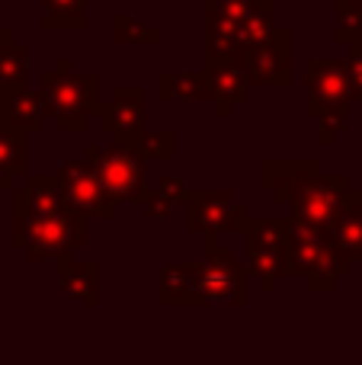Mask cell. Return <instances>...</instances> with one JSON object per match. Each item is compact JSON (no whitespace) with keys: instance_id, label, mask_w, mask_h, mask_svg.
<instances>
[{"instance_id":"6da1fadb","label":"cell","mask_w":362,"mask_h":365,"mask_svg":"<svg viewBox=\"0 0 362 365\" xmlns=\"http://www.w3.org/2000/svg\"><path fill=\"white\" fill-rule=\"evenodd\" d=\"M286 218V276L301 279L308 292H333L340 279L350 276V263L333 250L331 231L292 215Z\"/></svg>"},{"instance_id":"7a4b0ae2","label":"cell","mask_w":362,"mask_h":365,"mask_svg":"<svg viewBox=\"0 0 362 365\" xmlns=\"http://www.w3.org/2000/svg\"><path fill=\"white\" fill-rule=\"evenodd\" d=\"M42 93L58 132H83L103 109L100 74H81L71 58H58L55 68L42 77Z\"/></svg>"},{"instance_id":"3957f363","label":"cell","mask_w":362,"mask_h":365,"mask_svg":"<svg viewBox=\"0 0 362 365\" xmlns=\"http://www.w3.org/2000/svg\"><path fill=\"white\" fill-rule=\"evenodd\" d=\"M13 247L29 263H58L87 247V218L71 208L45 218H13Z\"/></svg>"},{"instance_id":"277c9868","label":"cell","mask_w":362,"mask_h":365,"mask_svg":"<svg viewBox=\"0 0 362 365\" xmlns=\"http://www.w3.org/2000/svg\"><path fill=\"white\" fill-rule=\"evenodd\" d=\"M247 263L234 257V250L218 244L215 237H202V257L196 272V308H244L247 304Z\"/></svg>"},{"instance_id":"5b68a950","label":"cell","mask_w":362,"mask_h":365,"mask_svg":"<svg viewBox=\"0 0 362 365\" xmlns=\"http://www.w3.org/2000/svg\"><path fill=\"white\" fill-rule=\"evenodd\" d=\"M83 160L96 170L103 189L109 192V199L115 205H141L148 199V182H145V164L148 160L138 154L135 145H87L83 148Z\"/></svg>"},{"instance_id":"8992f818","label":"cell","mask_w":362,"mask_h":365,"mask_svg":"<svg viewBox=\"0 0 362 365\" xmlns=\"http://www.w3.org/2000/svg\"><path fill=\"white\" fill-rule=\"evenodd\" d=\"M353 195H356V189H353V182L346 173L314 170L299 182L295 199H292V205H289V215L308 221V225H314V227L331 231V227L340 221V215L346 212Z\"/></svg>"},{"instance_id":"52a82bcc","label":"cell","mask_w":362,"mask_h":365,"mask_svg":"<svg viewBox=\"0 0 362 365\" xmlns=\"http://www.w3.org/2000/svg\"><path fill=\"white\" fill-rule=\"evenodd\" d=\"M286 227L289 218H254L244 227V263L263 292H273L286 279Z\"/></svg>"},{"instance_id":"ba28073f","label":"cell","mask_w":362,"mask_h":365,"mask_svg":"<svg viewBox=\"0 0 362 365\" xmlns=\"http://www.w3.org/2000/svg\"><path fill=\"white\" fill-rule=\"evenodd\" d=\"M186 231L196 237H228L244 234L250 212L231 189H192L186 199Z\"/></svg>"},{"instance_id":"9c48e42d","label":"cell","mask_w":362,"mask_h":365,"mask_svg":"<svg viewBox=\"0 0 362 365\" xmlns=\"http://www.w3.org/2000/svg\"><path fill=\"white\" fill-rule=\"evenodd\" d=\"M55 180H58V186H61V195H64V202H68V208L74 215H81V218L113 221L115 215H119V205L109 199V192L103 189L96 170L83 158L58 164Z\"/></svg>"},{"instance_id":"30bf717a","label":"cell","mask_w":362,"mask_h":365,"mask_svg":"<svg viewBox=\"0 0 362 365\" xmlns=\"http://www.w3.org/2000/svg\"><path fill=\"white\" fill-rule=\"evenodd\" d=\"M305 87H308L305 115H311V119H318L327 109H343L353 103L343 58H308Z\"/></svg>"},{"instance_id":"8fae6325","label":"cell","mask_w":362,"mask_h":365,"mask_svg":"<svg viewBox=\"0 0 362 365\" xmlns=\"http://www.w3.org/2000/svg\"><path fill=\"white\" fill-rule=\"evenodd\" d=\"M250 87H289L292 83V32L276 29L257 48H247L241 58Z\"/></svg>"},{"instance_id":"7c38bea8","label":"cell","mask_w":362,"mask_h":365,"mask_svg":"<svg viewBox=\"0 0 362 365\" xmlns=\"http://www.w3.org/2000/svg\"><path fill=\"white\" fill-rule=\"evenodd\" d=\"M100 128L109 132L122 145H135L145 135V90L141 87H119L109 100H103Z\"/></svg>"},{"instance_id":"4fadbf2b","label":"cell","mask_w":362,"mask_h":365,"mask_svg":"<svg viewBox=\"0 0 362 365\" xmlns=\"http://www.w3.org/2000/svg\"><path fill=\"white\" fill-rule=\"evenodd\" d=\"M244 51H247V45H244L241 23L224 16L215 6V0H205L202 4V58H205V64H218V61L241 64Z\"/></svg>"},{"instance_id":"5bb4252c","label":"cell","mask_w":362,"mask_h":365,"mask_svg":"<svg viewBox=\"0 0 362 365\" xmlns=\"http://www.w3.org/2000/svg\"><path fill=\"white\" fill-rule=\"evenodd\" d=\"M55 276L58 285L64 289V295L74 304H83V308H100L103 304V266L96 259H77V253L58 259Z\"/></svg>"},{"instance_id":"9a60e30c","label":"cell","mask_w":362,"mask_h":365,"mask_svg":"<svg viewBox=\"0 0 362 365\" xmlns=\"http://www.w3.org/2000/svg\"><path fill=\"white\" fill-rule=\"evenodd\" d=\"M68 208L55 173H29L13 189V218H45Z\"/></svg>"},{"instance_id":"2e32d148","label":"cell","mask_w":362,"mask_h":365,"mask_svg":"<svg viewBox=\"0 0 362 365\" xmlns=\"http://www.w3.org/2000/svg\"><path fill=\"white\" fill-rule=\"evenodd\" d=\"M205 103L215 106L218 115H231L234 106H241L250 93V81L237 61L205 64Z\"/></svg>"},{"instance_id":"e0dca14e","label":"cell","mask_w":362,"mask_h":365,"mask_svg":"<svg viewBox=\"0 0 362 365\" xmlns=\"http://www.w3.org/2000/svg\"><path fill=\"white\" fill-rule=\"evenodd\" d=\"M314 170H321V164L314 158H267L260 164V186L273 195L276 205H282L289 212L299 182Z\"/></svg>"},{"instance_id":"ac0fdd59","label":"cell","mask_w":362,"mask_h":365,"mask_svg":"<svg viewBox=\"0 0 362 365\" xmlns=\"http://www.w3.org/2000/svg\"><path fill=\"white\" fill-rule=\"evenodd\" d=\"M0 119L6 125L19 128V132L32 135L38 128H45L48 115V103H45L42 90L16 87V90H0Z\"/></svg>"},{"instance_id":"d6986e66","label":"cell","mask_w":362,"mask_h":365,"mask_svg":"<svg viewBox=\"0 0 362 365\" xmlns=\"http://www.w3.org/2000/svg\"><path fill=\"white\" fill-rule=\"evenodd\" d=\"M196 272L199 259H173L157 269L160 308H196Z\"/></svg>"},{"instance_id":"ffe728a7","label":"cell","mask_w":362,"mask_h":365,"mask_svg":"<svg viewBox=\"0 0 362 365\" xmlns=\"http://www.w3.org/2000/svg\"><path fill=\"white\" fill-rule=\"evenodd\" d=\"M29 177V135L0 119V189L13 192Z\"/></svg>"},{"instance_id":"44dd1931","label":"cell","mask_w":362,"mask_h":365,"mask_svg":"<svg viewBox=\"0 0 362 365\" xmlns=\"http://www.w3.org/2000/svg\"><path fill=\"white\" fill-rule=\"evenodd\" d=\"M331 240H333V250L350 266L362 263V189H356V195L350 199L346 212L340 215V221L331 227Z\"/></svg>"},{"instance_id":"7402d4cb","label":"cell","mask_w":362,"mask_h":365,"mask_svg":"<svg viewBox=\"0 0 362 365\" xmlns=\"http://www.w3.org/2000/svg\"><path fill=\"white\" fill-rule=\"evenodd\" d=\"M157 96L164 103H205V74L167 71L157 81Z\"/></svg>"},{"instance_id":"603a6c76","label":"cell","mask_w":362,"mask_h":365,"mask_svg":"<svg viewBox=\"0 0 362 365\" xmlns=\"http://www.w3.org/2000/svg\"><path fill=\"white\" fill-rule=\"evenodd\" d=\"M87 4L90 0H42V26L45 29H83Z\"/></svg>"},{"instance_id":"cb8c5ba5","label":"cell","mask_w":362,"mask_h":365,"mask_svg":"<svg viewBox=\"0 0 362 365\" xmlns=\"http://www.w3.org/2000/svg\"><path fill=\"white\" fill-rule=\"evenodd\" d=\"M26 77H29V45L10 42L0 48V90L26 87Z\"/></svg>"},{"instance_id":"d4e9b609","label":"cell","mask_w":362,"mask_h":365,"mask_svg":"<svg viewBox=\"0 0 362 365\" xmlns=\"http://www.w3.org/2000/svg\"><path fill=\"white\" fill-rule=\"evenodd\" d=\"M333 38L346 48L362 42V0H337L333 4Z\"/></svg>"},{"instance_id":"484cf974","label":"cell","mask_w":362,"mask_h":365,"mask_svg":"<svg viewBox=\"0 0 362 365\" xmlns=\"http://www.w3.org/2000/svg\"><path fill=\"white\" fill-rule=\"evenodd\" d=\"M113 38L119 45H157L160 32L154 29V26H148L141 16H132V13H115Z\"/></svg>"},{"instance_id":"4316f807","label":"cell","mask_w":362,"mask_h":365,"mask_svg":"<svg viewBox=\"0 0 362 365\" xmlns=\"http://www.w3.org/2000/svg\"><path fill=\"white\" fill-rule=\"evenodd\" d=\"M276 29H279V26H276V4L273 0H260V6H257V10L250 13L247 23L241 26L244 45H247V48H257V45H263L267 38H273Z\"/></svg>"},{"instance_id":"83f0119b","label":"cell","mask_w":362,"mask_h":365,"mask_svg":"<svg viewBox=\"0 0 362 365\" xmlns=\"http://www.w3.org/2000/svg\"><path fill=\"white\" fill-rule=\"evenodd\" d=\"M138 154L145 160H173L177 158V132L173 128H157V132H145L135 141Z\"/></svg>"},{"instance_id":"f1b7e54d","label":"cell","mask_w":362,"mask_h":365,"mask_svg":"<svg viewBox=\"0 0 362 365\" xmlns=\"http://www.w3.org/2000/svg\"><path fill=\"white\" fill-rule=\"evenodd\" d=\"M346 119H350V106L343 109H327V113L318 115V141L324 148H331L333 141L340 138V132L346 128Z\"/></svg>"},{"instance_id":"f546056e","label":"cell","mask_w":362,"mask_h":365,"mask_svg":"<svg viewBox=\"0 0 362 365\" xmlns=\"http://www.w3.org/2000/svg\"><path fill=\"white\" fill-rule=\"evenodd\" d=\"M154 192L164 195L167 202H173V205H186V199H190V180L186 177H177V173H164V177L157 180V186H154Z\"/></svg>"},{"instance_id":"4dcf8cb0","label":"cell","mask_w":362,"mask_h":365,"mask_svg":"<svg viewBox=\"0 0 362 365\" xmlns=\"http://www.w3.org/2000/svg\"><path fill=\"white\" fill-rule=\"evenodd\" d=\"M343 61H346V77H350L353 103H362V42L353 45L350 55H346Z\"/></svg>"},{"instance_id":"1f68e13d","label":"cell","mask_w":362,"mask_h":365,"mask_svg":"<svg viewBox=\"0 0 362 365\" xmlns=\"http://www.w3.org/2000/svg\"><path fill=\"white\" fill-rule=\"evenodd\" d=\"M215 6L224 13L228 19H234V23H247L250 13L260 6V0H215Z\"/></svg>"},{"instance_id":"d6a6232c","label":"cell","mask_w":362,"mask_h":365,"mask_svg":"<svg viewBox=\"0 0 362 365\" xmlns=\"http://www.w3.org/2000/svg\"><path fill=\"white\" fill-rule=\"evenodd\" d=\"M173 212H177V205H173V202H167L164 195H157V192H154V189H151V192H148V199L141 202V215H145L148 221H154V218H157V221H164V218H170Z\"/></svg>"},{"instance_id":"836d02e7","label":"cell","mask_w":362,"mask_h":365,"mask_svg":"<svg viewBox=\"0 0 362 365\" xmlns=\"http://www.w3.org/2000/svg\"><path fill=\"white\" fill-rule=\"evenodd\" d=\"M10 42H16V36H13V29H6V26H0V48H6Z\"/></svg>"}]
</instances>
